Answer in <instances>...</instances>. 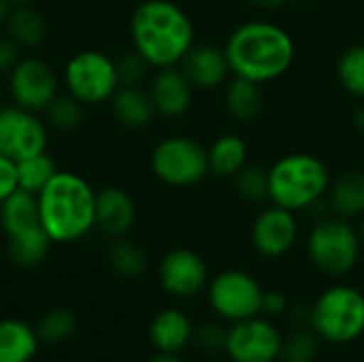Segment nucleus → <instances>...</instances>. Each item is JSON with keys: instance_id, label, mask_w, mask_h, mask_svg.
<instances>
[{"instance_id": "412c9836", "label": "nucleus", "mask_w": 364, "mask_h": 362, "mask_svg": "<svg viewBox=\"0 0 364 362\" xmlns=\"http://www.w3.org/2000/svg\"><path fill=\"white\" fill-rule=\"evenodd\" d=\"M224 107L232 119L241 124L254 122L264 109L262 85L241 77H232L224 85Z\"/></svg>"}, {"instance_id": "7c9ffc66", "label": "nucleus", "mask_w": 364, "mask_h": 362, "mask_svg": "<svg viewBox=\"0 0 364 362\" xmlns=\"http://www.w3.org/2000/svg\"><path fill=\"white\" fill-rule=\"evenodd\" d=\"M235 192L245 203H262L269 201V169L258 164H245L235 177Z\"/></svg>"}, {"instance_id": "79ce46f5", "label": "nucleus", "mask_w": 364, "mask_h": 362, "mask_svg": "<svg viewBox=\"0 0 364 362\" xmlns=\"http://www.w3.org/2000/svg\"><path fill=\"white\" fill-rule=\"evenodd\" d=\"M149 362H183L177 354H168V352H160L158 356H154Z\"/></svg>"}, {"instance_id": "4468645a", "label": "nucleus", "mask_w": 364, "mask_h": 362, "mask_svg": "<svg viewBox=\"0 0 364 362\" xmlns=\"http://www.w3.org/2000/svg\"><path fill=\"white\" fill-rule=\"evenodd\" d=\"M158 277L162 288L173 297H194L209 284V269L200 254L194 250H171L160 267Z\"/></svg>"}, {"instance_id": "2eb2a0df", "label": "nucleus", "mask_w": 364, "mask_h": 362, "mask_svg": "<svg viewBox=\"0 0 364 362\" xmlns=\"http://www.w3.org/2000/svg\"><path fill=\"white\" fill-rule=\"evenodd\" d=\"M149 96L154 100L156 113L162 117H181L192 109L194 102V85L183 75L179 66L156 68L149 79Z\"/></svg>"}, {"instance_id": "9d476101", "label": "nucleus", "mask_w": 364, "mask_h": 362, "mask_svg": "<svg viewBox=\"0 0 364 362\" xmlns=\"http://www.w3.org/2000/svg\"><path fill=\"white\" fill-rule=\"evenodd\" d=\"M6 90L13 105L34 113H45V109L60 94V79L47 60L26 55L6 75Z\"/></svg>"}, {"instance_id": "0eeeda50", "label": "nucleus", "mask_w": 364, "mask_h": 362, "mask_svg": "<svg viewBox=\"0 0 364 362\" xmlns=\"http://www.w3.org/2000/svg\"><path fill=\"white\" fill-rule=\"evenodd\" d=\"M149 166L154 177L168 188H194L211 175L207 147L186 134L162 139L151 149Z\"/></svg>"}, {"instance_id": "37998d69", "label": "nucleus", "mask_w": 364, "mask_h": 362, "mask_svg": "<svg viewBox=\"0 0 364 362\" xmlns=\"http://www.w3.org/2000/svg\"><path fill=\"white\" fill-rule=\"evenodd\" d=\"M358 235H360V241H363V247H364V215H363V220H360V226H358Z\"/></svg>"}, {"instance_id": "bb28decb", "label": "nucleus", "mask_w": 364, "mask_h": 362, "mask_svg": "<svg viewBox=\"0 0 364 362\" xmlns=\"http://www.w3.org/2000/svg\"><path fill=\"white\" fill-rule=\"evenodd\" d=\"M109 265L117 275L134 280L147 271V254L132 239L117 237L109 247Z\"/></svg>"}, {"instance_id": "ea45409f", "label": "nucleus", "mask_w": 364, "mask_h": 362, "mask_svg": "<svg viewBox=\"0 0 364 362\" xmlns=\"http://www.w3.org/2000/svg\"><path fill=\"white\" fill-rule=\"evenodd\" d=\"M354 128H356V132L364 137V100L356 107V111H354Z\"/></svg>"}, {"instance_id": "1a4fd4ad", "label": "nucleus", "mask_w": 364, "mask_h": 362, "mask_svg": "<svg viewBox=\"0 0 364 362\" xmlns=\"http://www.w3.org/2000/svg\"><path fill=\"white\" fill-rule=\"evenodd\" d=\"M262 286L245 271H222L209 284V303L213 312L230 322L256 318L262 312Z\"/></svg>"}, {"instance_id": "a19ab883", "label": "nucleus", "mask_w": 364, "mask_h": 362, "mask_svg": "<svg viewBox=\"0 0 364 362\" xmlns=\"http://www.w3.org/2000/svg\"><path fill=\"white\" fill-rule=\"evenodd\" d=\"M13 2H9V0H0V28H4L6 26V21H9V17H11V13H13Z\"/></svg>"}, {"instance_id": "58836bf2", "label": "nucleus", "mask_w": 364, "mask_h": 362, "mask_svg": "<svg viewBox=\"0 0 364 362\" xmlns=\"http://www.w3.org/2000/svg\"><path fill=\"white\" fill-rule=\"evenodd\" d=\"M250 2L262 11H277V9H284L290 0H250Z\"/></svg>"}, {"instance_id": "9b49d317", "label": "nucleus", "mask_w": 364, "mask_h": 362, "mask_svg": "<svg viewBox=\"0 0 364 362\" xmlns=\"http://www.w3.org/2000/svg\"><path fill=\"white\" fill-rule=\"evenodd\" d=\"M49 128L38 113L19 105H2L0 109V154L19 162L23 158L47 151Z\"/></svg>"}, {"instance_id": "2f4dec72", "label": "nucleus", "mask_w": 364, "mask_h": 362, "mask_svg": "<svg viewBox=\"0 0 364 362\" xmlns=\"http://www.w3.org/2000/svg\"><path fill=\"white\" fill-rule=\"evenodd\" d=\"M318 354V335L314 331L296 329L282 341V361L284 362H314Z\"/></svg>"}, {"instance_id": "a878e982", "label": "nucleus", "mask_w": 364, "mask_h": 362, "mask_svg": "<svg viewBox=\"0 0 364 362\" xmlns=\"http://www.w3.org/2000/svg\"><path fill=\"white\" fill-rule=\"evenodd\" d=\"M51 243L53 241L43 230V226H34V228L23 230V233L6 237V252H9V258L15 265H19V267H36L47 258Z\"/></svg>"}, {"instance_id": "b1692460", "label": "nucleus", "mask_w": 364, "mask_h": 362, "mask_svg": "<svg viewBox=\"0 0 364 362\" xmlns=\"http://www.w3.org/2000/svg\"><path fill=\"white\" fill-rule=\"evenodd\" d=\"M0 224L6 237L41 226L36 194L17 188L9 198L0 203Z\"/></svg>"}, {"instance_id": "c9c22d12", "label": "nucleus", "mask_w": 364, "mask_h": 362, "mask_svg": "<svg viewBox=\"0 0 364 362\" xmlns=\"http://www.w3.org/2000/svg\"><path fill=\"white\" fill-rule=\"evenodd\" d=\"M19 188L17 179V162L0 154V203L9 198Z\"/></svg>"}, {"instance_id": "f03ea898", "label": "nucleus", "mask_w": 364, "mask_h": 362, "mask_svg": "<svg viewBox=\"0 0 364 362\" xmlns=\"http://www.w3.org/2000/svg\"><path fill=\"white\" fill-rule=\"evenodd\" d=\"M130 41L151 68L179 66L196 45V28L177 2L143 0L130 17Z\"/></svg>"}, {"instance_id": "e433bc0d", "label": "nucleus", "mask_w": 364, "mask_h": 362, "mask_svg": "<svg viewBox=\"0 0 364 362\" xmlns=\"http://www.w3.org/2000/svg\"><path fill=\"white\" fill-rule=\"evenodd\" d=\"M21 47L9 36L0 38V75H9L13 66L21 60Z\"/></svg>"}, {"instance_id": "393cba45", "label": "nucleus", "mask_w": 364, "mask_h": 362, "mask_svg": "<svg viewBox=\"0 0 364 362\" xmlns=\"http://www.w3.org/2000/svg\"><path fill=\"white\" fill-rule=\"evenodd\" d=\"M38 337L19 320L0 322V362H30L36 354Z\"/></svg>"}, {"instance_id": "cd10ccee", "label": "nucleus", "mask_w": 364, "mask_h": 362, "mask_svg": "<svg viewBox=\"0 0 364 362\" xmlns=\"http://www.w3.org/2000/svg\"><path fill=\"white\" fill-rule=\"evenodd\" d=\"M337 81L348 94L364 100V43L350 45L339 53Z\"/></svg>"}, {"instance_id": "20e7f679", "label": "nucleus", "mask_w": 364, "mask_h": 362, "mask_svg": "<svg viewBox=\"0 0 364 362\" xmlns=\"http://www.w3.org/2000/svg\"><path fill=\"white\" fill-rule=\"evenodd\" d=\"M333 183L328 164L309 151H292L269 166V201L288 211L320 207Z\"/></svg>"}, {"instance_id": "c85d7f7f", "label": "nucleus", "mask_w": 364, "mask_h": 362, "mask_svg": "<svg viewBox=\"0 0 364 362\" xmlns=\"http://www.w3.org/2000/svg\"><path fill=\"white\" fill-rule=\"evenodd\" d=\"M58 164L51 158L49 151H41L36 156L23 158L17 162V179H19V188L28 190L32 194H38L49 181L51 177L58 173Z\"/></svg>"}, {"instance_id": "39448f33", "label": "nucleus", "mask_w": 364, "mask_h": 362, "mask_svg": "<svg viewBox=\"0 0 364 362\" xmlns=\"http://www.w3.org/2000/svg\"><path fill=\"white\" fill-rule=\"evenodd\" d=\"M309 262L328 277H343L354 271L360 260L363 241L358 228L335 213L320 215L307 235Z\"/></svg>"}, {"instance_id": "f8f14e48", "label": "nucleus", "mask_w": 364, "mask_h": 362, "mask_svg": "<svg viewBox=\"0 0 364 362\" xmlns=\"http://www.w3.org/2000/svg\"><path fill=\"white\" fill-rule=\"evenodd\" d=\"M282 341L279 331L256 316L235 322L228 331L226 352L235 362H273L282 352Z\"/></svg>"}, {"instance_id": "4be33fe9", "label": "nucleus", "mask_w": 364, "mask_h": 362, "mask_svg": "<svg viewBox=\"0 0 364 362\" xmlns=\"http://www.w3.org/2000/svg\"><path fill=\"white\" fill-rule=\"evenodd\" d=\"M6 36L15 41L21 49H36L47 41L49 23L45 15L32 4H17L4 26Z\"/></svg>"}, {"instance_id": "dca6fc26", "label": "nucleus", "mask_w": 364, "mask_h": 362, "mask_svg": "<svg viewBox=\"0 0 364 362\" xmlns=\"http://www.w3.org/2000/svg\"><path fill=\"white\" fill-rule=\"evenodd\" d=\"M179 68L190 79L194 90L203 92L224 87L228 77H232L224 47L218 45H194L179 62Z\"/></svg>"}, {"instance_id": "ddd939ff", "label": "nucleus", "mask_w": 364, "mask_h": 362, "mask_svg": "<svg viewBox=\"0 0 364 362\" xmlns=\"http://www.w3.org/2000/svg\"><path fill=\"white\" fill-rule=\"evenodd\" d=\"M299 239V220L294 211L271 205L252 222V245L264 258L286 256Z\"/></svg>"}, {"instance_id": "423d86ee", "label": "nucleus", "mask_w": 364, "mask_h": 362, "mask_svg": "<svg viewBox=\"0 0 364 362\" xmlns=\"http://www.w3.org/2000/svg\"><path fill=\"white\" fill-rule=\"evenodd\" d=\"M314 333L331 344H350L364 333V294L352 286L324 290L309 312Z\"/></svg>"}, {"instance_id": "4c0bfd02", "label": "nucleus", "mask_w": 364, "mask_h": 362, "mask_svg": "<svg viewBox=\"0 0 364 362\" xmlns=\"http://www.w3.org/2000/svg\"><path fill=\"white\" fill-rule=\"evenodd\" d=\"M288 307V301L282 292L277 290H271V292H264V301H262V312L271 314V316H277V314H284Z\"/></svg>"}, {"instance_id": "c756f323", "label": "nucleus", "mask_w": 364, "mask_h": 362, "mask_svg": "<svg viewBox=\"0 0 364 362\" xmlns=\"http://www.w3.org/2000/svg\"><path fill=\"white\" fill-rule=\"evenodd\" d=\"M45 122L47 126L62 130V132L77 130L85 122V105L77 100L75 96H70L68 92L58 94L53 102L45 109Z\"/></svg>"}, {"instance_id": "72a5a7b5", "label": "nucleus", "mask_w": 364, "mask_h": 362, "mask_svg": "<svg viewBox=\"0 0 364 362\" xmlns=\"http://www.w3.org/2000/svg\"><path fill=\"white\" fill-rule=\"evenodd\" d=\"M115 64H117V75H119V83L122 85H141L147 79L149 68H151L147 64V60L139 51H134V49L122 53L115 60Z\"/></svg>"}, {"instance_id": "f704fd0d", "label": "nucleus", "mask_w": 364, "mask_h": 362, "mask_svg": "<svg viewBox=\"0 0 364 362\" xmlns=\"http://www.w3.org/2000/svg\"><path fill=\"white\" fill-rule=\"evenodd\" d=\"M194 339H196L198 348H203L205 352H218V350H226L228 331H224L218 324H203L194 333Z\"/></svg>"}, {"instance_id": "6ab92c4d", "label": "nucleus", "mask_w": 364, "mask_h": 362, "mask_svg": "<svg viewBox=\"0 0 364 362\" xmlns=\"http://www.w3.org/2000/svg\"><path fill=\"white\" fill-rule=\"evenodd\" d=\"M328 211L354 220L364 215V173L358 169H350L333 179L331 190L326 194Z\"/></svg>"}, {"instance_id": "a211bd4d", "label": "nucleus", "mask_w": 364, "mask_h": 362, "mask_svg": "<svg viewBox=\"0 0 364 362\" xmlns=\"http://www.w3.org/2000/svg\"><path fill=\"white\" fill-rule=\"evenodd\" d=\"M109 107L115 122L130 130L147 128L158 115L149 90H145L143 85H119L111 96Z\"/></svg>"}, {"instance_id": "f3484780", "label": "nucleus", "mask_w": 364, "mask_h": 362, "mask_svg": "<svg viewBox=\"0 0 364 362\" xmlns=\"http://www.w3.org/2000/svg\"><path fill=\"white\" fill-rule=\"evenodd\" d=\"M136 222V205L134 198L117 188L107 186L96 192V228L107 237L117 239L126 237Z\"/></svg>"}, {"instance_id": "5701e85b", "label": "nucleus", "mask_w": 364, "mask_h": 362, "mask_svg": "<svg viewBox=\"0 0 364 362\" xmlns=\"http://www.w3.org/2000/svg\"><path fill=\"white\" fill-rule=\"evenodd\" d=\"M149 337L160 352L177 354L192 339V324L183 312L164 309L154 318L149 326Z\"/></svg>"}, {"instance_id": "c03bdc74", "label": "nucleus", "mask_w": 364, "mask_h": 362, "mask_svg": "<svg viewBox=\"0 0 364 362\" xmlns=\"http://www.w3.org/2000/svg\"><path fill=\"white\" fill-rule=\"evenodd\" d=\"M9 2H13L17 6V4H32L34 0H9Z\"/></svg>"}, {"instance_id": "473e14b6", "label": "nucleus", "mask_w": 364, "mask_h": 362, "mask_svg": "<svg viewBox=\"0 0 364 362\" xmlns=\"http://www.w3.org/2000/svg\"><path fill=\"white\" fill-rule=\"evenodd\" d=\"M75 316L68 309H51L38 322V337L47 341H62L75 331Z\"/></svg>"}, {"instance_id": "f257e3e1", "label": "nucleus", "mask_w": 364, "mask_h": 362, "mask_svg": "<svg viewBox=\"0 0 364 362\" xmlns=\"http://www.w3.org/2000/svg\"><path fill=\"white\" fill-rule=\"evenodd\" d=\"M224 53L232 77H241L260 85L282 79L296 60V43L292 34L267 19L239 23L224 41Z\"/></svg>"}, {"instance_id": "6e6552de", "label": "nucleus", "mask_w": 364, "mask_h": 362, "mask_svg": "<svg viewBox=\"0 0 364 362\" xmlns=\"http://www.w3.org/2000/svg\"><path fill=\"white\" fill-rule=\"evenodd\" d=\"M62 81L66 92L85 107L109 102L115 90L122 85L115 60L98 49L77 51L66 62Z\"/></svg>"}, {"instance_id": "7ed1b4c3", "label": "nucleus", "mask_w": 364, "mask_h": 362, "mask_svg": "<svg viewBox=\"0 0 364 362\" xmlns=\"http://www.w3.org/2000/svg\"><path fill=\"white\" fill-rule=\"evenodd\" d=\"M43 230L53 243H75L96 228V190L73 171H58L36 194Z\"/></svg>"}, {"instance_id": "aec40b11", "label": "nucleus", "mask_w": 364, "mask_h": 362, "mask_svg": "<svg viewBox=\"0 0 364 362\" xmlns=\"http://www.w3.org/2000/svg\"><path fill=\"white\" fill-rule=\"evenodd\" d=\"M207 156H209V171L213 177L232 179L250 162V147L241 134L226 132L220 134L207 147Z\"/></svg>"}]
</instances>
